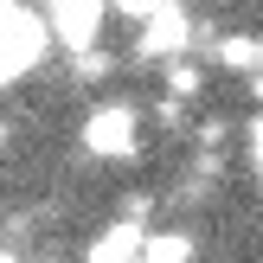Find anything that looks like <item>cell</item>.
Here are the masks:
<instances>
[{
    "mask_svg": "<svg viewBox=\"0 0 263 263\" xmlns=\"http://www.w3.org/2000/svg\"><path fill=\"white\" fill-rule=\"evenodd\" d=\"M251 97H257V103H263V71H257V77H251Z\"/></svg>",
    "mask_w": 263,
    "mask_h": 263,
    "instance_id": "9a60e30c",
    "label": "cell"
},
{
    "mask_svg": "<svg viewBox=\"0 0 263 263\" xmlns=\"http://www.w3.org/2000/svg\"><path fill=\"white\" fill-rule=\"evenodd\" d=\"M109 13H116L109 0H51L45 20H51V39L77 58V51H90L103 39V20H109Z\"/></svg>",
    "mask_w": 263,
    "mask_h": 263,
    "instance_id": "3957f363",
    "label": "cell"
},
{
    "mask_svg": "<svg viewBox=\"0 0 263 263\" xmlns=\"http://www.w3.org/2000/svg\"><path fill=\"white\" fill-rule=\"evenodd\" d=\"M0 263H20V251H13V244H0Z\"/></svg>",
    "mask_w": 263,
    "mask_h": 263,
    "instance_id": "5bb4252c",
    "label": "cell"
},
{
    "mask_svg": "<svg viewBox=\"0 0 263 263\" xmlns=\"http://www.w3.org/2000/svg\"><path fill=\"white\" fill-rule=\"evenodd\" d=\"M161 84H167V97L193 103V97H199V90H205V71H199V64H193V58H167V64H161Z\"/></svg>",
    "mask_w": 263,
    "mask_h": 263,
    "instance_id": "ba28073f",
    "label": "cell"
},
{
    "mask_svg": "<svg viewBox=\"0 0 263 263\" xmlns=\"http://www.w3.org/2000/svg\"><path fill=\"white\" fill-rule=\"evenodd\" d=\"M32 7H51V0H32Z\"/></svg>",
    "mask_w": 263,
    "mask_h": 263,
    "instance_id": "e0dca14e",
    "label": "cell"
},
{
    "mask_svg": "<svg viewBox=\"0 0 263 263\" xmlns=\"http://www.w3.org/2000/svg\"><path fill=\"white\" fill-rule=\"evenodd\" d=\"M141 26H148V32L135 39V51H141L148 64H167V58H180V51L193 45V13L180 7V0H167V7H161V13H148Z\"/></svg>",
    "mask_w": 263,
    "mask_h": 263,
    "instance_id": "277c9868",
    "label": "cell"
},
{
    "mask_svg": "<svg viewBox=\"0 0 263 263\" xmlns=\"http://www.w3.org/2000/svg\"><path fill=\"white\" fill-rule=\"evenodd\" d=\"M193 257H199L193 231H180V225H148V244H141V263H193Z\"/></svg>",
    "mask_w": 263,
    "mask_h": 263,
    "instance_id": "8992f818",
    "label": "cell"
},
{
    "mask_svg": "<svg viewBox=\"0 0 263 263\" xmlns=\"http://www.w3.org/2000/svg\"><path fill=\"white\" fill-rule=\"evenodd\" d=\"M77 141H84V154H97V161H128V154L141 148V109L135 103H97V109L84 116V128H77Z\"/></svg>",
    "mask_w": 263,
    "mask_h": 263,
    "instance_id": "7a4b0ae2",
    "label": "cell"
},
{
    "mask_svg": "<svg viewBox=\"0 0 263 263\" xmlns=\"http://www.w3.org/2000/svg\"><path fill=\"white\" fill-rule=\"evenodd\" d=\"M218 141H225V122H218V116H212V122H199V148H218Z\"/></svg>",
    "mask_w": 263,
    "mask_h": 263,
    "instance_id": "4fadbf2b",
    "label": "cell"
},
{
    "mask_svg": "<svg viewBox=\"0 0 263 263\" xmlns=\"http://www.w3.org/2000/svg\"><path fill=\"white\" fill-rule=\"evenodd\" d=\"M116 13H122V20H148V13H161L167 0H109Z\"/></svg>",
    "mask_w": 263,
    "mask_h": 263,
    "instance_id": "7c38bea8",
    "label": "cell"
},
{
    "mask_svg": "<svg viewBox=\"0 0 263 263\" xmlns=\"http://www.w3.org/2000/svg\"><path fill=\"white\" fill-rule=\"evenodd\" d=\"M141 244H148V225L116 218V225H103L97 238L84 244V263H141Z\"/></svg>",
    "mask_w": 263,
    "mask_h": 263,
    "instance_id": "5b68a950",
    "label": "cell"
},
{
    "mask_svg": "<svg viewBox=\"0 0 263 263\" xmlns=\"http://www.w3.org/2000/svg\"><path fill=\"white\" fill-rule=\"evenodd\" d=\"M116 218H128V225H148V218H154V199H148V193H122Z\"/></svg>",
    "mask_w": 263,
    "mask_h": 263,
    "instance_id": "9c48e42d",
    "label": "cell"
},
{
    "mask_svg": "<svg viewBox=\"0 0 263 263\" xmlns=\"http://www.w3.org/2000/svg\"><path fill=\"white\" fill-rule=\"evenodd\" d=\"M212 58L225 64V71H244V77H257V71H263V39H257V32H225V39L212 45Z\"/></svg>",
    "mask_w": 263,
    "mask_h": 263,
    "instance_id": "52a82bcc",
    "label": "cell"
},
{
    "mask_svg": "<svg viewBox=\"0 0 263 263\" xmlns=\"http://www.w3.org/2000/svg\"><path fill=\"white\" fill-rule=\"evenodd\" d=\"M154 122H161V128H186V103H180V97H161V103H154Z\"/></svg>",
    "mask_w": 263,
    "mask_h": 263,
    "instance_id": "30bf717a",
    "label": "cell"
},
{
    "mask_svg": "<svg viewBox=\"0 0 263 263\" xmlns=\"http://www.w3.org/2000/svg\"><path fill=\"white\" fill-rule=\"evenodd\" d=\"M244 148H251V174L263 180V116H251V135H244Z\"/></svg>",
    "mask_w": 263,
    "mask_h": 263,
    "instance_id": "8fae6325",
    "label": "cell"
},
{
    "mask_svg": "<svg viewBox=\"0 0 263 263\" xmlns=\"http://www.w3.org/2000/svg\"><path fill=\"white\" fill-rule=\"evenodd\" d=\"M51 45V20L32 0H0V90H13Z\"/></svg>",
    "mask_w": 263,
    "mask_h": 263,
    "instance_id": "6da1fadb",
    "label": "cell"
},
{
    "mask_svg": "<svg viewBox=\"0 0 263 263\" xmlns=\"http://www.w3.org/2000/svg\"><path fill=\"white\" fill-rule=\"evenodd\" d=\"M0 141H7V122H0Z\"/></svg>",
    "mask_w": 263,
    "mask_h": 263,
    "instance_id": "2e32d148",
    "label": "cell"
}]
</instances>
